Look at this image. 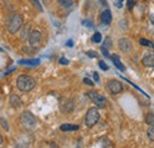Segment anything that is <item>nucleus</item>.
Segmentation results:
<instances>
[{
	"label": "nucleus",
	"instance_id": "1",
	"mask_svg": "<svg viewBox=\"0 0 154 148\" xmlns=\"http://www.w3.org/2000/svg\"><path fill=\"white\" fill-rule=\"evenodd\" d=\"M36 87V81L29 75H20L17 78V88L23 93H29Z\"/></svg>",
	"mask_w": 154,
	"mask_h": 148
},
{
	"label": "nucleus",
	"instance_id": "2",
	"mask_svg": "<svg viewBox=\"0 0 154 148\" xmlns=\"http://www.w3.org/2000/svg\"><path fill=\"white\" fill-rule=\"evenodd\" d=\"M23 26V17L20 14H14L13 17H11L7 24V30L10 33H17Z\"/></svg>",
	"mask_w": 154,
	"mask_h": 148
},
{
	"label": "nucleus",
	"instance_id": "3",
	"mask_svg": "<svg viewBox=\"0 0 154 148\" xmlns=\"http://www.w3.org/2000/svg\"><path fill=\"white\" fill-rule=\"evenodd\" d=\"M100 120V113L97 108H89L85 115V126L88 128H91L96 125Z\"/></svg>",
	"mask_w": 154,
	"mask_h": 148
},
{
	"label": "nucleus",
	"instance_id": "4",
	"mask_svg": "<svg viewBox=\"0 0 154 148\" xmlns=\"http://www.w3.org/2000/svg\"><path fill=\"white\" fill-rule=\"evenodd\" d=\"M88 95V97L91 100V102L94 103V104H96L98 108H104L106 106H107V98L104 97V96H102L101 94H98L97 91H89V93H87Z\"/></svg>",
	"mask_w": 154,
	"mask_h": 148
},
{
	"label": "nucleus",
	"instance_id": "5",
	"mask_svg": "<svg viewBox=\"0 0 154 148\" xmlns=\"http://www.w3.org/2000/svg\"><path fill=\"white\" fill-rule=\"evenodd\" d=\"M20 121H21L23 126L25 128H29V129H31L36 126V117L30 111H24L20 116Z\"/></svg>",
	"mask_w": 154,
	"mask_h": 148
},
{
	"label": "nucleus",
	"instance_id": "6",
	"mask_svg": "<svg viewBox=\"0 0 154 148\" xmlns=\"http://www.w3.org/2000/svg\"><path fill=\"white\" fill-rule=\"evenodd\" d=\"M27 40H29V44L32 46V48H37L40 42H42V33L37 31V30H33L30 32L29 37H27Z\"/></svg>",
	"mask_w": 154,
	"mask_h": 148
},
{
	"label": "nucleus",
	"instance_id": "7",
	"mask_svg": "<svg viewBox=\"0 0 154 148\" xmlns=\"http://www.w3.org/2000/svg\"><path fill=\"white\" fill-rule=\"evenodd\" d=\"M108 89H109V91L112 94L116 95V94H120L123 90V87H122L121 82H119L116 79H110L108 82Z\"/></svg>",
	"mask_w": 154,
	"mask_h": 148
},
{
	"label": "nucleus",
	"instance_id": "8",
	"mask_svg": "<svg viewBox=\"0 0 154 148\" xmlns=\"http://www.w3.org/2000/svg\"><path fill=\"white\" fill-rule=\"evenodd\" d=\"M142 64L146 68H153L154 66V51L149 50L142 57Z\"/></svg>",
	"mask_w": 154,
	"mask_h": 148
},
{
	"label": "nucleus",
	"instance_id": "9",
	"mask_svg": "<svg viewBox=\"0 0 154 148\" xmlns=\"http://www.w3.org/2000/svg\"><path fill=\"white\" fill-rule=\"evenodd\" d=\"M117 44H119L120 50H121V51H123V52H129V51L132 50V48H133L132 42H131L128 38H125V37L121 38V39H119Z\"/></svg>",
	"mask_w": 154,
	"mask_h": 148
},
{
	"label": "nucleus",
	"instance_id": "10",
	"mask_svg": "<svg viewBox=\"0 0 154 148\" xmlns=\"http://www.w3.org/2000/svg\"><path fill=\"white\" fill-rule=\"evenodd\" d=\"M112 12L109 11V10H104L102 13H101V21H102V24H104V25H109L110 23H112Z\"/></svg>",
	"mask_w": 154,
	"mask_h": 148
},
{
	"label": "nucleus",
	"instance_id": "11",
	"mask_svg": "<svg viewBox=\"0 0 154 148\" xmlns=\"http://www.w3.org/2000/svg\"><path fill=\"white\" fill-rule=\"evenodd\" d=\"M10 103H11V106H12L13 108H19L20 106H21V100H20V97L18 95L12 94V95L10 96Z\"/></svg>",
	"mask_w": 154,
	"mask_h": 148
},
{
	"label": "nucleus",
	"instance_id": "12",
	"mask_svg": "<svg viewBox=\"0 0 154 148\" xmlns=\"http://www.w3.org/2000/svg\"><path fill=\"white\" fill-rule=\"evenodd\" d=\"M110 59L113 60L114 65H115L119 70H121V71H125V70H126V68H125V66H123V64L121 63V60H120V58H119V56L117 55L110 56Z\"/></svg>",
	"mask_w": 154,
	"mask_h": 148
},
{
	"label": "nucleus",
	"instance_id": "13",
	"mask_svg": "<svg viewBox=\"0 0 154 148\" xmlns=\"http://www.w3.org/2000/svg\"><path fill=\"white\" fill-rule=\"evenodd\" d=\"M78 128H79V127L76 126V125L64 123V125H62V126H60V128H59V129L62 130V131H71V130H77Z\"/></svg>",
	"mask_w": 154,
	"mask_h": 148
},
{
	"label": "nucleus",
	"instance_id": "14",
	"mask_svg": "<svg viewBox=\"0 0 154 148\" xmlns=\"http://www.w3.org/2000/svg\"><path fill=\"white\" fill-rule=\"evenodd\" d=\"M19 64H23V65H38L39 64V59H21L18 62Z\"/></svg>",
	"mask_w": 154,
	"mask_h": 148
},
{
	"label": "nucleus",
	"instance_id": "15",
	"mask_svg": "<svg viewBox=\"0 0 154 148\" xmlns=\"http://www.w3.org/2000/svg\"><path fill=\"white\" fill-rule=\"evenodd\" d=\"M30 29H31V24L29 23L27 25H25L24 26V30H23V32H21V36H20V38L21 39H27V37H29V35H30Z\"/></svg>",
	"mask_w": 154,
	"mask_h": 148
},
{
	"label": "nucleus",
	"instance_id": "16",
	"mask_svg": "<svg viewBox=\"0 0 154 148\" xmlns=\"http://www.w3.org/2000/svg\"><path fill=\"white\" fill-rule=\"evenodd\" d=\"M146 123L148 126H154V114L153 113H148L146 115Z\"/></svg>",
	"mask_w": 154,
	"mask_h": 148
},
{
	"label": "nucleus",
	"instance_id": "17",
	"mask_svg": "<svg viewBox=\"0 0 154 148\" xmlns=\"http://www.w3.org/2000/svg\"><path fill=\"white\" fill-rule=\"evenodd\" d=\"M104 49H107V50H109V49H112V46H113V42H112V39L110 37H107L104 39V42H103V45H102Z\"/></svg>",
	"mask_w": 154,
	"mask_h": 148
},
{
	"label": "nucleus",
	"instance_id": "18",
	"mask_svg": "<svg viewBox=\"0 0 154 148\" xmlns=\"http://www.w3.org/2000/svg\"><path fill=\"white\" fill-rule=\"evenodd\" d=\"M58 2H59L63 7H65V8H69V7L72 6V0H58Z\"/></svg>",
	"mask_w": 154,
	"mask_h": 148
},
{
	"label": "nucleus",
	"instance_id": "19",
	"mask_svg": "<svg viewBox=\"0 0 154 148\" xmlns=\"http://www.w3.org/2000/svg\"><path fill=\"white\" fill-rule=\"evenodd\" d=\"M139 43L141 44V45H145V46H148V48H154V44L152 42H149V40H147V39H140L139 40Z\"/></svg>",
	"mask_w": 154,
	"mask_h": 148
},
{
	"label": "nucleus",
	"instance_id": "20",
	"mask_svg": "<svg viewBox=\"0 0 154 148\" xmlns=\"http://www.w3.org/2000/svg\"><path fill=\"white\" fill-rule=\"evenodd\" d=\"M91 40H93L94 43H100V42L102 40L101 33H100V32H95V33L93 35V37H91Z\"/></svg>",
	"mask_w": 154,
	"mask_h": 148
},
{
	"label": "nucleus",
	"instance_id": "21",
	"mask_svg": "<svg viewBox=\"0 0 154 148\" xmlns=\"http://www.w3.org/2000/svg\"><path fill=\"white\" fill-rule=\"evenodd\" d=\"M147 135L152 141H154V126H149V128L147 130Z\"/></svg>",
	"mask_w": 154,
	"mask_h": 148
},
{
	"label": "nucleus",
	"instance_id": "22",
	"mask_svg": "<svg viewBox=\"0 0 154 148\" xmlns=\"http://www.w3.org/2000/svg\"><path fill=\"white\" fill-rule=\"evenodd\" d=\"M0 123H1V127H2L4 129L6 130V131H8V129H10V128H8V125H7V121H6L5 119H2V117H1V119H0Z\"/></svg>",
	"mask_w": 154,
	"mask_h": 148
},
{
	"label": "nucleus",
	"instance_id": "23",
	"mask_svg": "<svg viewBox=\"0 0 154 148\" xmlns=\"http://www.w3.org/2000/svg\"><path fill=\"white\" fill-rule=\"evenodd\" d=\"M36 7H37V10L38 11H43V7H42V5H40V2H39V0H30Z\"/></svg>",
	"mask_w": 154,
	"mask_h": 148
},
{
	"label": "nucleus",
	"instance_id": "24",
	"mask_svg": "<svg viewBox=\"0 0 154 148\" xmlns=\"http://www.w3.org/2000/svg\"><path fill=\"white\" fill-rule=\"evenodd\" d=\"M135 2H136V0H127V7H128V10H132L134 7Z\"/></svg>",
	"mask_w": 154,
	"mask_h": 148
},
{
	"label": "nucleus",
	"instance_id": "25",
	"mask_svg": "<svg viewBox=\"0 0 154 148\" xmlns=\"http://www.w3.org/2000/svg\"><path fill=\"white\" fill-rule=\"evenodd\" d=\"M98 65H100V68H101L102 70H108V65H107L103 60H100V62H98Z\"/></svg>",
	"mask_w": 154,
	"mask_h": 148
},
{
	"label": "nucleus",
	"instance_id": "26",
	"mask_svg": "<svg viewBox=\"0 0 154 148\" xmlns=\"http://www.w3.org/2000/svg\"><path fill=\"white\" fill-rule=\"evenodd\" d=\"M83 82H84L87 85H89V87H93V85H94V82H93L91 79H89V78H84Z\"/></svg>",
	"mask_w": 154,
	"mask_h": 148
},
{
	"label": "nucleus",
	"instance_id": "27",
	"mask_svg": "<svg viewBox=\"0 0 154 148\" xmlns=\"http://www.w3.org/2000/svg\"><path fill=\"white\" fill-rule=\"evenodd\" d=\"M87 55L89 56V57H91V58H97L98 57V55H97L95 51H88Z\"/></svg>",
	"mask_w": 154,
	"mask_h": 148
},
{
	"label": "nucleus",
	"instance_id": "28",
	"mask_svg": "<svg viewBox=\"0 0 154 148\" xmlns=\"http://www.w3.org/2000/svg\"><path fill=\"white\" fill-rule=\"evenodd\" d=\"M101 51H102V54L106 56V57H108V58H110V55H109V52H108V50L107 49H104L103 46L101 48Z\"/></svg>",
	"mask_w": 154,
	"mask_h": 148
},
{
	"label": "nucleus",
	"instance_id": "29",
	"mask_svg": "<svg viewBox=\"0 0 154 148\" xmlns=\"http://www.w3.org/2000/svg\"><path fill=\"white\" fill-rule=\"evenodd\" d=\"M122 4H123V0H117V1H115V6L119 7V8L122 7Z\"/></svg>",
	"mask_w": 154,
	"mask_h": 148
},
{
	"label": "nucleus",
	"instance_id": "30",
	"mask_svg": "<svg viewBox=\"0 0 154 148\" xmlns=\"http://www.w3.org/2000/svg\"><path fill=\"white\" fill-rule=\"evenodd\" d=\"M59 63H60V64H65V65H66V64H69V60H68V59H65V58H60V59H59Z\"/></svg>",
	"mask_w": 154,
	"mask_h": 148
},
{
	"label": "nucleus",
	"instance_id": "31",
	"mask_svg": "<svg viewBox=\"0 0 154 148\" xmlns=\"http://www.w3.org/2000/svg\"><path fill=\"white\" fill-rule=\"evenodd\" d=\"M82 24H83V25H87V26H93V24H91L90 21H88V20H84V21H82Z\"/></svg>",
	"mask_w": 154,
	"mask_h": 148
},
{
	"label": "nucleus",
	"instance_id": "32",
	"mask_svg": "<svg viewBox=\"0 0 154 148\" xmlns=\"http://www.w3.org/2000/svg\"><path fill=\"white\" fill-rule=\"evenodd\" d=\"M149 19H151L152 23H154V11H152V12L149 13Z\"/></svg>",
	"mask_w": 154,
	"mask_h": 148
},
{
	"label": "nucleus",
	"instance_id": "33",
	"mask_svg": "<svg viewBox=\"0 0 154 148\" xmlns=\"http://www.w3.org/2000/svg\"><path fill=\"white\" fill-rule=\"evenodd\" d=\"M94 78H95V81H98V79H100V77H98V74H97V72H94Z\"/></svg>",
	"mask_w": 154,
	"mask_h": 148
},
{
	"label": "nucleus",
	"instance_id": "34",
	"mask_svg": "<svg viewBox=\"0 0 154 148\" xmlns=\"http://www.w3.org/2000/svg\"><path fill=\"white\" fill-rule=\"evenodd\" d=\"M72 44H74V43H72V40H69V42L66 43V45H68V46H72Z\"/></svg>",
	"mask_w": 154,
	"mask_h": 148
},
{
	"label": "nucleus",
	"instance_id": "35",
	"mask_svg": "<svg viewBox=\"0 0 154 148\" xmlns=\"http://www.w3.org/2000/svg\"><path fill=\"white\" fill-rule=\"evenodd\" d=\"M2 141H4V139H2V136H1V134H0V145L2 143Z\"/></svg>",
	"mask_w": 154,
	"mask_h": 148
},
{
	"label": "nucleus",
	"instance_id": "36",
	"mask_svg": "<svg viewBox=\"0 0 154 148\" xmlns=\"http://www.w3.org/2000/svg\"><path fill=\"white\" fill-rule=\"evenodd\" d=\"M0 51H2V50H1V49H0Z\"/></svg>",
	"mask_w": 154,
	"mask_h": 148
}]
</instances>
